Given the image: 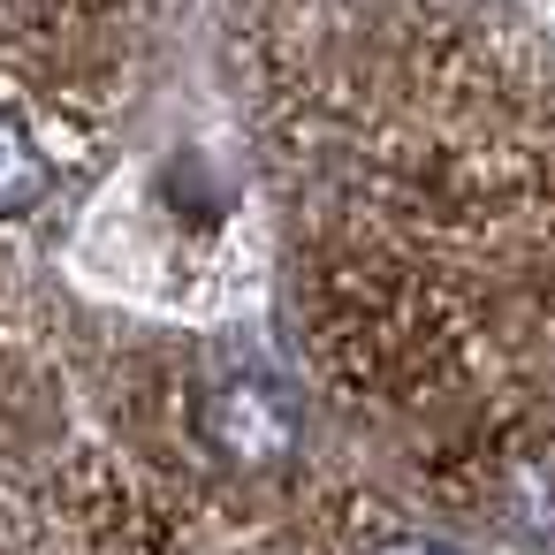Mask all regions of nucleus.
I'll return each instance as SVG.
<instances>
[{
	"label": "nucleus",
	"instance_id": "nucleus-3",
	"mask_svg": "<svg viewBox=\"0 0 555 555\" xmlns=\"http://www.w3.org/2000/svg\"><path fill=\"white\" fill-rule=\"evenodd\" d=\"M365 555H464V547L434 532H388V540H365Z\"/></svg>",
	"mask_w": 555,
	"mask_h": 555
},
{
	"label": "nucleus",
	"instance_id": "nucleus-1",
	"mask_svg": "<svg viewBox=\"0 0 555 555\" xmlns=\"http://www.w3.org/2000/svg\"><path fill=\"white\" fill-rule=\"evenodd\" d=\"M198 434L229 472H282L305 449V411L274 373H229L198 396Z\"/></svg>",
	"mask_w": 555,
	"mask_h": 555
},
{
	"label": "nucleus",
	"instance_id": "nucleus-2",
	"mask_svg": "<svg viewBox=\"0 0 555 555\" xmlns=\"http://www.w3.org/2000/svg\"><path fill=\"white\" fill-rule=\"evenodd\" d=\"M54 183H62V168H54L39 122L16 115V107H0V229H9V221H31V214L54 198Z\"/></svg>",
	"mask_w": 555,
	"mask_h": 555
}]
</instances>
